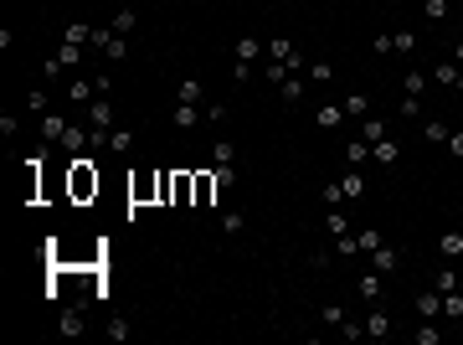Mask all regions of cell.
<instances>
[{
    "instance_id": "obj_1",
    "label": "cell",
    "mask_w": 463,
    "mask_h": 345,
    "mask_svg": "<svg viewBox=\"0 0 463 345\" xmlns=\"http://www.w3.org/2000/svg\"><path fill=\"white\" fill-rule=\"evenodd\" d=\"M68 196H72V201H93V196H98V165H93L88 155H72V165H68Z\"/></svg>"
},
{
    "instance_id": "obj_2",
    "label": "cell",
    "mask_w": 463,
    "mask_h": 345,
    "mask_svg": "<svg viewBox=\"0 0 463 345\" xmlns=\"http://www.w3.org/2000/svg\"><path fill=\"white\" fill-rule=\"evenodd\" d=\"M191 201H196V176L175 170V176H170V206H191Z\"/></svg>"
},
{
    "instance_id": "obj_3",
    "label": "cell",
    "mask_w": 463,
    "mask_h": 345,
    "mask_svg": "<svg viewBox=\"0 0 463 345\" xmlns=\"http://www.w3.org/2000/svg\"><path fill=\"white\" fill-rule=\"evenodd\" d=\"M129 201H134V206L160 201V176H139V181H129Z\"/></svg>"
},
{
    "instance_id": "obj_4",
    "label": "cell",
    "mask_w": 463,
    "mask_h": 345,
    "mask_svg": "<svg viewBox=\"0 0 463 345\" xmlns=\"http://www.w3.org/2000/svg\"><path fill=\"white\" fill-rule=\"evenodd\" d=\"M304 88H309V83H304V72H288L283 83H278V98H283L288 109H299V103H304Z\"/></svg>"
},
{
    "instance_id": "obj_5",
    "label": "cell",
    "mask_w": 463,
    "mask_h": 345,
    "mask_svg": "<svg viewBox=\"0 0 463 345\" xmlns=\"http://www.w3.org/2000/svg\"><path fill=\"white\" fill-rule=\"evenodd\" d=\"M88 144H93V129H83V124H68V129H62V150L88 155Z\"/></svg>"
},
{
    "instance_id": "obj_6",
    "label": "cell",
    "mask_w": 463,
    "mask_h": 345,
    "mask_svg": "<svg viewBox=\"0 0 463 345\" xmlns=\"http://www.w3.org/2000/svg\"><path fill=\"white\" fill-rule=\"evenodd\" d=\"M88 124H93V129H109V124H113V103H109V93H98V98L88 103Z\"/></svg>"
},
{
    "instance_id": "obj_7",
    "label": "cell",
    "mask_w": 463,
    "mask_h": 345,
    "mask_svg": "<svg viewBox=\"0 0 463 345\" xmlns=\"http://www.w3.org/2000/svg\"><path fill=\"white\" fill-rule=\"evenodd\" d=\"M217 191H221V185H217V170H201V176H196V201H191V206H211V201H217Z\"/></svg>"
},
{
    "instance_id": "obj_8",
    "label": "cell",
    "mask_w": 463,
    "mask_h": 345,
    "mask_svg": "<svg viewBox=\"0 0 463 345\" xmlns=\"http://www.w3.org/2000/svg\"><path fill=\"white\" fill-rule=\"evenodd\" d=\"M370 268H376V273H396V268H402V253H396V247H386V243L370 247Z\"/></svg>"
},
{
    "instance_id": "obj_9",
    "label": "cell",
    "mask_w": 463,
    "mask_h": 345,
    "mask_svg": "<svg viewBox=\"0 0 463 345\" xmlns=\"http://www.w3.org/2000/svg\"><path fill=\"white\" fill-rule=\"evenodd\" d=\"M196 124H206L201 103H175V129H196Z\"/></svg>"
},
{
    "instance_id": "obj_10",
    "label": "cell",
    "mask_w": 463,
    "mask_h": 345,
    "mask_svg": "<svg viewBox=\"0 0 463 345\" xmlns=\"http://www.w3.org/2000/svg\"><path fill=\"white\" fill-rule=\"evenodd\" d=\"M83 325H88V314H83V309H68V314L57 320V335H62V340H77V335H83Z\"/></svg>"
},
{
    "instance_id": "obj_11",
    "label": "cell",
    "mask_w": 463,
    "mask_h": 345,
    "mask_svg": "<svg viewBox=\"0 0 463 345\" xmlns=\"http://www.w3.org/2000/svg\"><path fill=\"white\" fill-rule=\"evenodd\" d=\"M432 289H438V294H453V289H463V273L453 268V263H443V268L432 273Z\"/></svg>"
},
{
    "instance_id": "obj_12",
    "label": "cell",
    "mask_w": 463,
    "mask_h": 345,
    "mask_svg": "<svg viewBox=\"0 0 463 345\" xmlns=\"http://www.w3.org/2000/svg\"><path fill=\"white\" fill-rule=\"evenodd\" d=\"M370 160H376V165H396V160H402V144H396V139H376V144H370Z\"/></svg>"
},
{
    "instance_id": "obj_13",
    "label": "cell",
    "mask_w": 463,
    "mask_h": 345,
    "mask_svg": "<svg viewBox=\"0 0 463 345\" xmlns=\"http://www.w3.org/2000/svg\"><path fill=\"white\" fill-rule=\"evenodd\" d=\"M438 258H443V263H458V258H463V232H443V237H438Z\"/></svg>"
},
{
    "instance_id": "obj_14",
    "label": "cell",
    "mask_w": 463,
    "mask_h": 345,
    "mask_svg": "<svg viewBox=\"0 0 463 345\" xmlns=\"http://www.w3.org/2000/svg\"><path fill=\"white\" fill-rule=\"evenodd\" d=\"M417 320H443V294H417Z\"/></svg>"
},
{
    "instance_id": "obj_15",
    "label": "cell",
    "mask_w": 463,
    "mask_h": 345,
    "mask_svg": "<svg viewBox=\"0 0 463 345\" xmlns=\"http://www.w3.org/2000/svg\"><path fill=\"white\" fill-rule=\"evenodd\" d=\"M366 335H376V340H386V335H391V314L381 309V304L366 314Z\"/></svg>"
},
{
    "instance_id": "obj_16",
    "label": "cell",
    "mask_w": 463,
    "mask_h": 345,
    "mask_svg": "<svg viewBox=\"0 0 463 345\" xmlns=\"http://www.w3.org/2000/svg\"><path fill=\"white\" fill-rule=\"evenodd\" d=\"M340 196H345V201H361L366 196V176L361 170H345V176H340Z\"/></svg>"
},
{
    "instance_id": "obj_17",
    "label": "cell",
    "mask_w": 463,
    "mask_h": 345,
    "mask_svg": "<svg viewBox=\"0 0 463 345\" xmlns=\"http://www.w3.org/2000/svg\"><path fill=\"white\" fill-rule=\"evenodd\" d=\"M417 47H422V36L412 31V26H402V31H391V52H402V57H412Z\"/></svg>"
},
{
    "instance_id": "obj_18",
    "label": "cell",
    "mask_w": 463,
    "mask_h": 345,
    "mask_svg": "<svg viewBox=\"0 0 463 345\" xmlns=\"http://www.w3.org/2000/svg\"><path fill=\"white\" fill-rule=\"evenodd\" d=\"M109 155H129L134 150V129H109V144H103Z\"/></svg>"
},
{
    "instance_id": "obj_19",
    "label": "cell",
    "mask_w": 463,
    "mask_h": 345,
    "mask_svg": "<svg viewBox=\"0 0 463 345\" xmlns=\"http://www.w3.org/2000/svg\"><path fill=\"white\" fill-rule=\"evenodd\" d=\"M381 278H386V273H376V268H370V273L361 278V284H355V294H361L366 304H376V299H381Z\"/></svg>"
},
{
    "instance_id": "obj_20",
    "label": "cell",
    "mask_w": 463,
    "mask_h": 345,
    "mask_svg": "<svg viewBox=\"0 0 463 345\" xmlns=\"http://www.w3.org/2000/svg\"><path fill=\"white\" fill-rule=\"evenodd\" d=\"M340 109H345V118H366V114H370V98H366V93H345V98H340Z\"/></svg>"
},
{
    "instance_id": "obj_21",
    "label": "cell",
    "mask_w": 463,
    "mask_h": 345,
    "mask_svg": "<svg viewBox=\"0 0 463 345\" xmlns=\"http://www.w3.org/2000/svg\"><path fill=\"white\" fill-rule=\"evenodd\" d=\"M206 98V88L196 83V77H185V83H175V103H201Z\"/></svg>"
},
{
    "instance_id": "obj_22",
    "label": "cell",
    "mask_w": 463,
    "mask_h": 345,
    "mask_svg": "<svg viewBox=\"0 0 463 345\" xmlns=\"http://www.w3.org/2000/svg\"><path fill=\"white\" fill-rule=\"evenodd\" d=\"M62 129H68V118H62V114H47L42 118V139L47 144H62Z\"/></svg>"
},
{
    "instance_id": "obj_23",
    "label": "cell",
    "mask_w": 463,
    "mask_h": 345,
    "mask_svg": "<svg viewBox=\"0 0 463 345\" xmlns=\"http://www.w3.org/2000/svg\"><path fill=\"white\" fill-rule=\"evenodd\" d=\"M304 77H309V83H335V68H329L324 57H314L309 68H304Z\"/></svg>"
},
{
    "instance_id": "obj_24",
    "label": "cell",
    "mask_w": 463,
    "mask_h": 345,
    "mask_svg": "<svg viewBox=\"0 0 463 345\" xmlns=\"http://www.w3.org/2000/svg\"><path fill=\"white\" fill-rule=\"evenodd\" d=\"M237 62H258V52H262V42H258V36H237Z\"/></svg>"
},
{
    "instance_id": "obj_25",
    "label": "cell",
    "mask_w": 463,
    "mask_h": 345,
    "mask_svg": "<svg viewBox=\"0 0 463 345\" xmlns=\"http://www.w3.org/2000/svg\"><path fill=\"white\" fill-rule=\"evenodd\" d=\"M361 139H366V144H376V139H386V124H381V118H376V114H366V118H361Z\"/></svg>"
},
{
    "instance_id": "obj_26",
    "label": "cell",
    "mask_w": 463,
    "mask_h": 345,
    "mask_svg": "<svg viewBox=\"0 0 463 345\" xmlns=\"http://www.w3.org/2000/svg\"><path fill=\"white\" fill-rule=\"evenodd\" d=\"M340 118H345V109H340V103H324V109L314 114V124L320 129H340Z\"/></svg>"
},
{
    "instance_id": "obj_27",
    "label": "cell",
    "mask_w": 463,
    "mask_h": 345,
    "mask_svg": "<svg viewBox=\"0 0 463 345\" xmlns=\"http://www.w3.org/2000/svg\"><path fill=\"white\" fill-rule=\"evenodd\" d=\"M412 340H417V345H443V330L432 325V320H422V325L412 330Z\"/></svg>"
},
{
    "instance_id": "obj_28",
    "label": "cell",
    "mask_w": 463,
    "mask_h": 345,
    "mask_svg": "<svg viewBox=\"0 0 463 345\" xmlns=\"http://www.w3.org/2000/svg\"><path fill=\"white\" fill-rule=\"evenodd\" d=\"M432 77H438V83H448V88H458L463 68H458V62H438V68H432Z\"/></svg>"
},
{
    "instance_id": "obj_29",
    "label": "cell",
    "mask_w": 463,
    "mask_h": 345,
    "mask_svg": "<svg viewBox=\"0 0 463 345\" xmlns=\"http://www.w3.org/2000/svg\"><path fill=\"white\" fill-rule=\"evenodd\" d=\"M443 320H463V289L443 294Z\"/></svg>"
},
{
    "instance_id": "obj_30",
    "label": "cell",
    "mask_w": 463,
    "mask_h": 345,
    "mask_svg": "<svg viewBox=\"0 0 463 345\" xmlns=\"http://www.w3.org/2000/svg\"><path fill=\"white\" fill-rule=\"evenodd\" d=\"M448 10H453L448 0H422V16H427L432 26H438V21H448Z\"/></svg>"
},
{
    "instance_id": "obj_31",
    "label": "cell",
    "mask_w": 463,
    "mask_h": 345,
    "mask_svg": "<svg viewBox=\"0 0 463 345\" xmlns=\"http://www.w3.org/2000/svg\"><path fill=\"white\" fill-rule=\"evenodd\" d=\"M134 21H139V16H134V6H124V10H118V16H113L109 26H113L118 36H129V31H134Z\"/></svg>"
},
{
    "instance_id": "obj_32",
    "label": "cell",
    "mask_w": 463,
    "mask_h": 345,
    "mask_svg": "<svg viewBox=\"0 0 463 345\" xmlns=\"http://www.w3.org/2000/svg\"><path fill=\"white\" fill-rule=\"evenodd\" d=\"M88 36H93V26H88V21H72L68 31H62V42H77V47H88Z\"/></svg>"
},
{
    "instance_id": "obj_33",
    "label": "cell",
    "mask_w": 463,
    "mask_h": 345,
    "mask_svg": "<svg viewBox=\"0 0 463 345\" xmlns=\"http://www.w3.org/2000/svg\"><path fill=\"white\" fill-rule=\"evenodd\" d=\"M294 42H288V36H273V42H268V57H278V62H288V57H294Z\"/></svg>"
},
{
    "instance_id": "obj_34",
    "label": "cell",
    "mask_w": 463,
    "mask_h": 345,
    "mask_svg": "<svg viewBox=\"0 0 463 345\" xmlns=\"http://www.w3.org/2000/svg\"><path fill=\"white\" fill-rule=\"evenodd\" d=\"M345 160H350V165H366V160H370V144H366V139H350V144H345Z\"/></svg>"
},
{
    "instance_id": "obj_35",
    "label": "cell",
    "mask_w": 463,
    "mask_h": 345,
    "mask_svg": "<svg viewBox=\"0 0 463 345\" xmlns=\"http://www.w3.org/2000/svg\"><path fill=\"white\" fill-rule=\"evenodd\" d=\"M283 77H288V68H283L278 57H268V62H262V83H283Z\"/></svg>"
},
{
    "instance_id": "obj_36",
    "label": "cell",
    "mask_w": 463,
    "mask_h": 345,
    "mask_svg": "<svg viewBox=\"0 0 463 345\" xmlns=\"http://www.w3.org/2000/svg\"><path fill=\"white\" fill-rule=\"evenodd\" d=\"M324 227L335 232V237H345V232H350V222H345V206H340V211H329V217H324Z\"/></svg>"
},
{
    "instance_id": "obj_37",
    "label": "cell",
    "mask_w": 463,
    "mask_h": 345,
    "mask_svg": "<svg viewBox=\"0 0 463 345\" xmlns=\"http://www.w3.org/2000/svg\"><path fill=\"white\" fill-rule=\"evenodd\" d=\"M26 109H31L36 118H47V93H42V88H31V93H26Z\"/></svg>"
},
{
    "instance_id": "obj_38",
    "label": "cell",
    "mask_w": 463,
    "mask_h": 345,
    "mask_svg": "<svg viewBox=\"0 0 463 345\" xmlns=\"http://www.w3.org/2000/svg\"><path fill=\"white\" fill-rule=\"evenodd\" d=\"M242 227H247V217H242V211H227V217H221V232H227V237H237Z\"/></svg>"
},
{
    "instance_id": "obj_39",
    "label": "cell",
    "mask_w": 463,
    "mask_h": 345,
    "mask_svg": "<svg viewBox=\"0 0 463 345\" xmlns=\"http://www.w3.org/2000/svg\"><path fill=\"white\" fill-rule=\"evenodd\" d=\"M396 114H402V118H417V114H422V98H412V93H402V103H396Z\"/></svg>"
},
{
    "instance_id": "obj_40",
    "label": "cell",
    "mask_w": 463,
    "mask_h": 345,
    "mask_svg": "<svg viewBox=\"0 0 463 345\" xmlns=\"http://www.w3.org/2000/svg\"><path fill=\"white\" fill-rule=\"evenodd\" d=\"M422 88H427V77H422V72H407L402 77V93H412V98H422Z\"/></svg>"
},
{
    "instance_id": "obj_41",
    "label": "cell",
    "mask_w": 463,
    "mask_h": 345,
    "mask_svg": "<svg viewBox=\"0 0 463 345\" xmlns=\"http://www.w3.org/2000/svg\"><path fill=\"white\" fill-rule=\"evenodd\" d=\"M422 135H427L432 144H448V135H453V129H448V124H422Z\"/></svg>"
},
{
    "instance_id": "obj_42",
    "label": "cell",
    "mask_w": 463,
    "mask_h": 345,
    "mask_svg": "<svg viewBox=\"0 0 463 345\" xmlns=\"http://www.w3.org/2000/svg\"><path fill=\"white\" fill-rule=\"evenodd\" d=\"M237 160V144L232 139H217V165H232Z\"/></svg>"
},
{
    "instance_id": "obj_43",
    "label": "cell",
    "mask_w": 463,
    "mask_h": 345,
    "mask_svg": "<svg viewBox=\"0 0 463 345\" xmlns=\"http://www.w3.org/2000/svg\"><path fill=\"white\" fill-rule=\"evenodd\" d=\"M62 72H68V62H62V57H47V62H42V77H47V83H52V77H62Z\"/></svg>"
},
{
    "instance_id": "obj_44",
    "label": "cell",
    "mask_w": 463,
    "mask_h": 345,
    "mask_svg": "<svg viewBox=\"0 0 463 345\" xmlns=\"http://www.w3.org/2000/svg\"><path fill=\"white\" fill-rule=\"evenodd\" d=\"M340 335H345V340H361V335H366V320H361V325H355V320H350V314H345V320H340Z\"/></svg>"
},
{
    "instance_id": "obj_45",
    "label": "cell",
    "mask_w": 463,
    "mask_h": 345,
    "mask_svg": "<svg viewBox=\"0 0 463 345\" xmlns=\"http://www.w3.org/2000/svg\"><path fill=\"white\" fill-rule=\"evenodd\" d=\"M0 135L16 139V135H21V118H16V114H0Z\"/></svg>"
},
{
    "instance_id": "obj_46",
    "label": "cell",
    "mask_w": 463,
    "mask_h": 345,
    "mask_svg": "<svg viewBox=\"0 0 463 345\" xmlns=\"http://www.w3.org/2000/svg\"><path fill=\"white\" fill-rule=\"evenodd\" d=\"M103 330H109V340H129V320H118V314H113Z\"/></svg>"
},
{
    "instance_id": "obj_47",
    "label": "cell",
    "mask_w": 463,
    "mask_h": 345,
    "mask_svg": "<svg viewBox=\"0 0 463 345\" xmlns=\"http://www.w3.org/2000/svg\"><path fill=\"white\" fill-rule=\"evenodd\" d=\"M227 114H232L227 103H206V124H227Z\"/></svg>"
},
{
    "instance_id": "obj_48",
    "label": "cell",
    "mask_w": 463,
    "mask_h": 345,
    "mask_svg": "<svg viewBox=\"0 0 463 345\" xmlns=\"http://www.w3.org/2000/svg\"><path fill=\"white\" fill-rule=\"evenodd\" d=\"M320 320H324V325H340V320H345V304H324Z\"/></svg>"
},
{
    "instance_id": "obj_49",
    "label": "cell",
    "mask_w": 463,
    "mask_h": 345,
    "mask_svg": "<svg viewBox=\"0 0 463 345\" xmlns=\"http://www.w3.org/2000/svg\"><path fill=\"white\" fill-rule=\"evenodd\" d=\"M211 170H217V185H221V191H227V185H237V170H232V165H211Z\"/></svg>"
},
{
    "instance_id": "obj_50",
    "label": "cell",
    "mask_w": 463,
    "mask_h": 345,
    "mask_svg": "<svg viewBox=\"0 0 463 345\" xmlns=\"http://www.w3.org/2000/svg\"><path fill=\"white\" fill-rule=\"evenodd\" d=\"M355 243H361V253H370V247H381V232H370V227H366L361 237H355Z\"/></svg>"
},
{
    "instance_id": "obj_51",
    "label": "cell",
    "mask_w": 463,
    "mask_h": 345,
    "mask_svg": "<svg viewBox=\"0 0 463 345\" xmlns=\"http://www.w3.org/2000/svg\"><path fill=\"white\" fill-rule=\"evenodd\" d=\"M448 150H453L458 160H463V129H453V135H448Z\"/></svg>"
},
{
    "instance_id": "obj_52",
    "label": "cell",
    "mask_w": 463,
    "mask_h": 345,
    "mask_svg": "<svg viewBox=\"0 0 463 345\" xmlns=\"http://www.w3.org/2000/svg\"><path fill=\"white\" fill-rule=\"evenodd\" d=\"M453 62H458V68H463V42H458V47H453Z\"/></svg>"
},
{
    "instance_id": "obj_53",
    "label": "cell",
    "mask_w": 463,
    "mask_h": 345,
    "mask_svg": "<svg viewBox=\"0 0 463 345\" xmlns=\"http://www.w3.org/2000/svg\"><path fill=\"white\" fill-rule=\"evenodd\" d=\"M453 93H463V77H458V88H453Z\"/></svg>"
}]
</instances>
